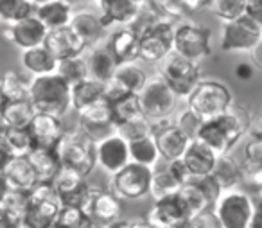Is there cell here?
<instances>
[{"instance_id": "obj_1", "label": "cell", "mask_w": 262, "mask_h": 228, "mask_svg": "<svg viewBox=\"0 0 262 228\" xmlns=\"http://www.w3.org/2000/svg\"><path fill=\"white\" fill-rule=\"evenodd\" d=\"M251 124L253 120L248 108L233 101V105L223 115L205 120L198 140L207 144L217 156L230 155V151L244 137V133L251 131Z\"/></svg>"}, {"instance_id": "obj_2", "label": "cell", "mask_w": 262, "mask_h": 228, "mask_svg": "<svg viewBox=\"0 0 262 228\" xmlns=\"http://www.w3.org/2000/svg\"><path fill=\"white\" fill-rule=\"evenodd\" d=\"M29 99L36 113L63 117L72 108V87L58 74L34 77Z\"/></svg>"}, {"instance_id": "obj_3", "label": "cell", "mask_w": 262, "mask_h": 228, "mask_svg": "<svg viewBox=\"0 0 262 228\" xmlns=\"http://www.w3.org/2000/svg\"><path fill=\"white\" fill-rule=\"evenodd\" d=\"M63 203L59 199L52 183H40L34 191L27 194L26 216L24 226L26 228H54L58 223Z\"/></svg>"}, {"instance_id": "obj_4", "label": "cell", "mask_w": 262, "mask_h": 228, "mask_svg": "<svg viewBox=\"0 0 262 228\" xmlns=\"http://www.w3.org/2000/svg\"><path fill=\"white\" fill-rule=\"evenodd\" d=\"M56 151L63 169L76 171L83 176H88L97 165V144L79 130L67 131Z\"/></svg>"}, {"instance_id": "obj_5", "label": "cell", "mask_w": 262, "mask_h": 228, "mask_svg": "<svg viewBox=\"0 0 262 228\" xmlns=\"http://www.w3.org/2000/svg\"><path fill=\"white\" fill-rule=\"evenodd\" d=\"M187 105L203 120H212L223 115L233 105V95L230 88L221 81L205 79L190 94V97L187 99Z\"/></svg>"}, {"instance_id": "obj_6", "label": "cell", "mask_w": 262, "mask_h": 228, "mask_svg": "<svg viewBox=\"0 0 262 228\" xmlns=\"http://www.w3.org/2000/svg\"><path fill=\"white\" fill-rule=\"evenodd\" d=\"M155 169L142 163L129 162L122 171L110 176L108 191L115 194L119 199L126 201H137L144 196L151 194V183H153Z\"/></svg>"}, {"instance_id": "obj_7", "label": "cell", "mask_w": 262, "mask_h": 228, "mask_svg": "<svg viewBox=\"0 0 262 228\" xmlns=\"http://www.w3.org/2000/svg\"><path fill=\"white\" fill-rule=\"evenodd\" d=\"M142 112L151 122H157L162 119H169L174 112L178 95L172 92L162 74H155L147 79L146 87L139 94Z\"/></svg>"}, {"instance_id": "obj_8", "label": "cell", "mask_w": 262, "mask_h": 228, "mask_svg": "<svg viewBox=\"0 0 262 228\" xmlns=\"http://www.w3.org/2000/svg\"><path fill=\"white\" fill-rule=\"evenodd\" d=\"M176 26L172 20H160L140 34V59L146 63L165 61L174 54Z\"/></svg>"}, {"instance_id": "obj_9", "label": "cell", "mask_w": 262, "mask_h": 228, "mask_svg": "<svg viewBox=\"0 0 262 228\" xmlns=\"http://www.w3.org/2000/svg\"><path fill=\"white\" fill-rule=\"evenodd\" d=\"M160 74L164 76V79L167 81V85L172 88L178 97L189 99L190 94L198 88V85L201 83V69L196 61L183 58L180 54H171L162 65Z\"/></svg>"}, {"instance_id": "obj_10", "label": "cell", "mask_w": 262, "mask_h": 228, "mask_svg": "<svg viewBox=\"0 0 262 228\" xmlns=\"http://www.w3.org/2000/svg\"><path fill=\"white\" fill-rule=\"evenodd\" d=\"M214 210L221 219L223 228H251L257 201L246 192L230 191L223 194Z\"/></svg>"}, {"instance_id": "obj_11", "label": "cell", "mask_w": 262, "mask_h": 228, "mask_svg": "<svg viewBox=\"0 0 262 228\" xmlns=\"http://www.w3.org/2000/svg\"><path fill=\"white\" fill-rule=\"evenodd\" d=\"M262 38V27L250 16L223 24L221 49L225 52H251Z\"/></svg>"}, {"instance_id": "obj_12", "label": "cell", "mask_w": 262, "mask_h": 228, "mask_svg": "<svg viewBox=\"0 0 262 228\" xmlns=\"http://www.w3.org/2000/svg\"><path fill=\"white\" fill-rule=\"evenodd\" d=\"M174 52L190 61H200L210 56L212 44H210V31L200 24L185 22L176 26V40H174Z\"/></svg>"}, {"instance_id": "obj_13", "label": "cell", "mask_w": 262, "mask_h": 228, "mask_svg": "<svg viewBox=\"0 0 262 228\" xmlns=\"http://www.w3.org/2000/svg\"><path fill=\"white\" fill-rule=\"evenodd\" d=\"M79 131H83L95 144L115 135L117 126L113 122L112 102L104 97L95 105L88 106L86 110H83L79 113Z\"/></svg>"}, {"instance_id": "obj_14", "label": "cell", "mask_w": 262, "mask_h": 228, "mask_svg": "<svg viewBox=\"0 0 262 228\" xmlns=\"http://www.w3.org/2000/svg\"><path fill=\"white\" fill-rule=\"evenodd\" d=\"M2 181L4 191L29 194L40 185L38 174L27 156H2Z\"/></svg>"}, {"instance_id": "obj_15", "label": "cell", "mask_w": 262, "mask_h": 228, "mask_svg": "<svg viewBox=\"0 0 262 228\" xmlns=\"http://www.w3.org/2000/svg\"><path fill=\"white\" fill-rule=\"evenodd\" d=\"M153 137L157 140L158 149H160L162 158L167 163L182 160L190 144V140L176 126L174 120H171V117L153 122Z\"/></svg>"}, {"instance_id": "obj_16", "label": "cell", "mask_w": 262, "mask_h": 228, "mask_svg": "<svg viewBox=\"0 0 262 228\" xmlns=\"http://www.w3.org/2000/svg\"><path fill=\"white\" fill-rule=\"evenodd\" d=\"M2 26H4L2 33H4L6 40L11 42L15 47L22 49V52L43 45L49 34V29L36 15L15 24H2Z\"/></svg>"}, {"instance_id": "obj_17", "label": "cell", "mask_w": 262, "mask_h": 228, "mask_svg": "<svg viewBox=\"0 0 262 228\" xmlns=\"http://www.w3.org/2000/svg\"><path fill=\"white\" fill-rule=\"evenodd\" d=\"M190 217L192 216L180 194L155 201L153 209L147 214V219L157 228H185Z\"/></svg>"}, {"instance_id": "obj_18", "label": "cell", "mask_w": 262, "mask_h": 228, "mask_svg": "<svg viewBox=\"0 0 262 228\" xmlns=\"http://www.w3.org/2000/svg\"><path fill=\"white\" fill-rule=\"evenodd\" d=\"M52 185H54L63 206H79V209H83L86 205V199L90 196L92 189V183L86 181V176L76 173V171L63 169Z\"/></svg>"}, {"instance_id": "obj_19", "label": "cell", "mask_w": 262, "mask_h": 228, "mask_svg": "<svg viewBox=\"0 0 262 228\" xmlns=\"http://www.w3.org/2000/svg\"><path fill=\"white\" fill-rule=\"evenodd\" d=\"M129 162V142L124 140L119 133L112 135L97 144V165H101V169L106 171L110 176L122 171Z\"/></svg>"}, {"instance_id": "obj_20", "label": "cell", "mask_w": 262, "mask_h": 228, "mask_svg": "<svg viewBox=\"0 0 262 228\" xmlns=\"http://www.w3.org/2000/svg\"><path fill=\"white\" fill-rule=\"evenodd\" d=\"M83 210L97 223H115L120 219V199L110 191H104V189L92 183L90 196H88Z\"/></svg>"}, {"instance_id": "obj_21", "label": "cell", "mask_w": 262, "mask_h": 228, "mask_svg": "<svg viewBox=\"0 0 262 228\" xmlns=\"http://www.w3.org/2000/svg\"><path fill=\"white\" fill-rule=\"evenodd\" d=\"M29 131L33 135V140L36 148L56 149L63 137L67 135V128L61 117L47 115V113H36L29 126Z\"/></svg>"}, {"instance_id": "obj_22", "label": "cell", "mask_w": 262, "mask_h": 228, "mask_svg": "<svg viewBox=\"0 0 262 228\" xmlns=\"http://www.w3.org/2000/svg\"><path fill=\"white\" fill-rule=\"evenodd\" d=\"M106 47L119 63V67L135 63L137 59H140V34L127 26L120 27L108 36Z\"/></svg>"}, {"instance_id": "obj_23", "label": "cell", "mask_w": 262, "mask_h": 228, "mask_svg": "<svg viewBox=\"0 0 262 228\" xmlns=\"http://www.w3.org/2000/svg\"><path fill=\"white\" fill-rule=\"evenodd\" d=\"M43 45L58 61L77 58V56H81L86 51V44L74 33V29L70 26L49 31Z\"/></svg>"}, {"instance_id": "obj_24", "label": "cell", "mask_w": 262, "mask_h": 228, "mask_svg": "<svg viewBox=\"0 0 262 228\" xmlns=\"http://www.w3.org/2000/svg\"><path fill=\"white\" fill-rule=\"evenodd\" d=\"M97 8L104 27L129 26L140 11V4L133 0H97Z\"/></svg>"}, {"instance_id": "obj_25", "label": "cell", "mask_w": 262, "mask_h": 228, "mask_svg": "<svg viewBox=\"0 0 262 228\" xmlns=\"http://www.w3.org/2000/svg\"><path fill=\"white\" fill-rule=\"evenodd\" d=\"M217 158L219 156L215 155L207 144H203L201 140H194V142H190L189 148H187L183 162L187 163L192 178H201V176H208V174L214 173Z\"/></svg>"}, {"instance_id": "obj_26", "label": "cell", "mask_w": 262, "mask_h": 228, "mask_svg": "<svg viewBox=\"0 0 262 228\" xmlns=\"http://www.w3.org/2000/svg\"><path fill=\"white\" fill-rule=\"evenodd\" d=\"M36 148L29 128H2L0 149L2 156H29Z\"/></svg>"}, {"instance_id": "obj_27", "label": "cell", "mask_w": 262, "mask_h": 228, "mask_svg": "<svg viewBox=\"0 0 262 228\" xmlns=\"http://www.w3.org/2000/svg\"><path fill=\"white\" fill-rule=\"evenodd\" d=\"M27 158L33 163L40 183H54L56 178H58L59 173L63 171L61 160H59V155L56 149L34 148L33 151L29 153Z\"/></svg>"}, {"instance_id": "obj_28", "label": "cell", "mask_w": 262, "mask_h": 228, "mask_svg": "<svg viewBox=\"0 0 262 228\" xmlns=\"http://www.w3.org/2000/svg\"><path fill=\"white\" fill-rule=\"evenodd\" d=\"M34 117H36V110L31 99H22V101L2 99V110H0L2 128H29Z\"/></svg>"}, {"instance_id": "obj_29", "label": "cell", "mask_w": 262, "mask_h": 228, "mask_svg": "<svg viewBox=\"0 0 262 228\" xmlns=\"http://www.w3.org/2000/svg\"><path fill=\"white\" fill-rule=\"evenodd\" d=\"M58 63L59 61L49 52V49L45 45L22 52V67L29 74H33L34 77L56 74L58 72Z\"/></svg>"}, {"instance_id": "obj_30", "label": "cell", "mask_w": 262, "mask_h": 228, "mask_svg": "<svg viewBox=\"0 0 262 228\" xmlns=\"http://www.w3.org/2000/svg\"><path fill=\"white\" fill-rule=\"evenodd\" d=\"M70 27H72L74 33L86 44V47L97 45L99 42H101V38L104 36V29H106L101 22V16L90 11L76 13Z\"/></svg>"}, {"instance_id": "obj_31", "label": "cell", "mask_w": 262, "mask_h": 228, "mask_svg": "<svg viewBox=\"0 0 262 228\" xmlns=\"http://www.w3.org/2000/svg\"><path fill=\"white\" fill-rule=\"evenodd\" d=\"M214 178L219 181V185L223 187V191L230 192L235 191V187H239L241 183H244V169L243 163L239 160H235L232 155H221L217 158L214 169Z\"/></svg>"}, {"instance_id": "obj_32", "label": "cell", "mask_w": 262, "mask_h": 228, "mask_svg": "<svg viewBox=\"0 0 262 228\" xmlns=\"http://www.w3.org/2000/svg\"><path fill=\"white\" fill-rule=\"evenodd\" d=\"M88 70H90V77L101 81V83H110L115 77V72L119 69V63L112 56L106 45L102 47H95L94 51L88 54Z\"/></svg>"}, {"instance_id": "obj_33", "label": "cell", "mask_w": 262, "mask_h": 228, "mask_svg": "<svg viewBox=\"0 0 262 228\" xmlns=\"http://www.w3.org/2000/svg\"><path fill=\"white\" fill-rule=\"evenodd\" d=\"M106 92V83L88 77V79L81 81V83L72 87V108L77 113H81L83 110H86L88 106L95 105L97 101L104 99Z\"/></svg>"}, {"instance_id": "obj_34", "label": "cell", "mask_w": 262, "mask_h": 228, "mask_svg": "<svg viewBox=\"0 0 262 228\" xmlns=\"http://www.w3.org/2000/svg\"><path fill=\"white\" fill-rule=\"evenodd\" d=\"M36 16L43 22L49 31L59 29V27H69L72 24V6H69L63 0H52L49 4L36 8Z\"/></svg>"}, {"instance_id": "obj_35", "label": "cell", "mask_w": 262, "mask_h": 228, "mask_svg": "<svg viewBox=\"0 0 262 228\" xmlns=\"http://www.w3.org/2000/svg\"><path fill=\"white\" fill-rule=\"evenodd\" d=\"M31 85H33V79L26 77L24 74L16 72V70L9 69L2 74L0 94H2L4 101H22V99H29Z\"/></svg>"}, {"instance_id": "obj_36", "label": "cell", "mask_w": 262, "mask_h": 228, "mask_svg": "<svg viewBox=\"0 0 262 228\" xmlns=\"http://www.w3.org/2000/svg\"><path fill=\"white\" fill-rule=\"evenodd\" d=\"M112 112H113V122L115 126H124V124L131 122V120L146 117L142 112V105H140L139 94H129L126 97L119 99L117 102H112Z\"/></svg>"}, {"instance_id": "obj_37", "label": "cell", "mask_w": 262, "mask_h": 228, "mask_svg": "<svg viewBox=\"0 0 262 228\" xmlns=\"http://www.w3.org/2000/svg\"><path fill=\"white\" fill-rule=\"evenodd\" d=\"M129 153H131V162L142 163V165H147L151 169L162 158L160 149H158L157 140H155L153 135L129 142Z\"/></svg>"}, {"instance_id": "obj_38", "label": "cell", "mask_w": 262, "mask_h": 228, "mask_svg": "<svg viewBox=\"0 0 262 228\" xmlns=\"http://www.w3.org/2000/svg\"><path fill=\"white\" fill-rule=\"evenodd\" d=\"M183 185L176 180V176L171 173L169 165L165 169H155L153 174V183H151V196H153L155 201L158 199L169 198V196H174L182 191Z\"/></svg>"}, {"instance_id": "obj_39", "label": "cell", "mask_w": 262, "mask_h": 228, "mask_svg": "<svg viewBox=\"0 0 262 228\" xmlns=\"http://www.w3.org/2000/svg\"><path fill=\"white\" fill-rule=\"evenodd\" d=\"M36 15V6L31 0H0L2 24H15Z\"/></svg>"}, {"instance_id": "obj_40", "label": "cell", "mask_w": 262, "mask_h": 228, "mask_svg": "<svg viewBox=\"0 0 262 228\" xmlns=\"http://www.w3.org/2000/svg\"><path fill=\"white\" fill-rule=\"evenodd\" d=\"M178 194H180V198L183 199L185 206L189 209L190 216H196V214H201V212H205V210H214L210 205V201H208L207 194H205L203 189L198 185L196 180L183 185L182 191H180Z\"/></svg>"}, {"instance_id": "obj_41", "label": "cell", "mask_w": 262, "mask_h": 228, "mask_svg": "<svg viewBox=\"0 0 262 228\" xmlns=\"http://www.w3.org/2000/svg\"><path fill=\"white\" fill-rule=\"evenodd\" d=\"M115 79L126 88L131 94H140L144 87H146L149 77L144 74L137 63H127V65H120L115 72Z\"/></svg>"}, {"instance_id": "obj_42", "label": "cell", "mask_w": 262, "mask_h": 228, "mask_svg": "<svg viewBox=\"0 0 262 228\" xmlns=\"http://www.w3.org/2000/svg\"><path fill=\"white\" fill-rule=\"evenodd\" d=\"M56 74H58L59 77H63L70 87L88 79V77H90V70H88L86 58L77 56V58L63 59V61L58 63V72Z\"/></svg>"}, {"instance_id": "obj_43", "label": "cell", "mask_w": 262, "mask_h": 228, "mask_svg": "<svg viewBox=\"0 0 262 228\" xmlns=\"http://www.w3.org/2000/svg\"><path fill=\"white\" fill-rule=\"evenodd\" d=\"M54 228H99V226H97V221L92 219L79 206H63Z\"/></svg>"}, {"instance_id": "obj_44", "label": "cell", "mask_w": 262, "mask_h": 228, "mask_svg": "<svg viewBox=\"0 0 262 228\" xmlns=\"http://www.w3.org/2000/svg\"><path fill=\"white\" fill-rule=\"evenodd\" d=\"M174 122H176V126L183 131V135H185L190 142H194V140H198V138H200L201 128H203L205 120L201 119V117L198 115L194 110H190L189 106H187V108L183 110L178 117H176Z\"/></svg>"}, {"instance_id": "obj_45", "label": "cell", "mask_w": 262, "mask_h": 228, "mask_svg": "<svg viewBox=\"0 0 262 228\" xmlns=\"http://www.w3.org/2000/svg\"><path fill=\"white\" fill-rule=\"evenodd\" d=\"M248 0H214V13L223 22H233L246 15Z\"/></svg>"}, {"instance_id": "obj_46", "label": "cell", "mask_w": 262, "mask_h": 228, "mask_svg": "<svg viewBox=\"0 0 262 228\" xmlns=\"http://www.w3.org/2000/svg\"><path fill=\"white\" fill-rule=\"evenodd\" d=\"M243 169L244 176L251 173L262 171V140L260 138L251 137L244 146V158H243Z\"/></svg>"}, {"instance_id": "obj_47", "label": "cell", "mask_w": 262, "mask_h": 228, "mask_svg": "<svg viewBox=\"0 0 262 228\" xmlns=\"http://www.w3.org/2000/svg\"><path fill=\"white\" fill-rule=\"evenodd\" d=\"M117 133L127 142L139 140V138L153 135V122L147 117H140V119L131 120V122L124 124V126H119L117 128Z\"/></svg>"}, {"instance_id": "obj_48", "label": "cell", "mask_w": 262, "mask_h": 228, "mask_svg": "<svg viewBox=\"0 0 262 228\" xmlns=\"http://www.w3.org/2000/svg\"><path fill=\"white\" fill-rule=\"evenodd\" d=\"M151 4L158 9V13L162 15V18L167 20H178L183 18L185 15H189L183 0H151Z\"/></svg>"}, {"instance_id": "obj_49", "label": "cell", "mask_w": 262, "mask_h": 228, "mask_svg": "<svg viewBox=\"0 0 262 228\" xmlns=\"http://www.w3.org/2000/svg\"><path fill=\"white\" fill-rule=\"evenodd\" d=\"M185 228H223V223L215 210H205V212L190 217Z\"/></svg>"}, {"instance_id": "obj_50", "label": "cell", "mask_w": 262, "mask_h": 228, "mask_svg": "<svg viewBox=\"0 0 262 228\" xmlns=\"http://www.w3.org/2000/svg\"><path fill=\"white\" fill-rule=\"evenodd\" d=\"M167 165H169V169H171V173L176 176V180H178L182 185H187L189 181L194 180L192 174H190V171H189V167H187V163L183 162V158L167 163Z\"/></svg>"}, {"instance_id": "obj_51", "label": "cell", "mask_w": 262, "mask_h": 228, "mask_svg": "<svg viewBox=\"0 0 262 228\" xmlns=\"http://www.w3.org/2000/svg\"><path fill=\"white\" fill-rule=\"evenodd\" d=\"M246 16L262 27V0H248L246 2Z\"/></svg>"}, {"instance_id": "obj_52", "label": "cell", "mask_w": 262, "mask_h": 228, "mask_svg": "<svg viewBox=\"0 0 262 228\" xmlns=\"http://www.w3.org/2000/svg\"><path fill=\"white\" fill-rule=\"evenodd\" d=\"M183 4H185L189 13H196V11H200V9L207 8V6L214 4V0H183Z\"/></svg>"}, {"instance_id": "obj_53", "label": "cell", "mask_w": 262, "mask_h": 228, "mask_svg": "<svg viewBox=\"0 0 262 228\" xmlns=\"http://www.w3.org/2000/svg\"><path fill=\"white\" fill-rule=\"evenodd\" d=\"M250 58H251V61H253V65L262 70V38H260V42L255 45L253 51L250 52Z\"/></svg>"}, {"instance_id": "obj_54", "label": "cell", "mask_w": 262, "mask_h": 228, "mask_svg": "<svg viewBox=\"0 0 262 228\" xmlns=\"http://www.w3.org/2000/svg\"><path fill=\"white\" fill-rule=\"evenodd\" d=\"M251 137H255V138H260L262 140V112L258 113V117L253 120V124H251Z\"/></svg>"}, {"instance_id": "obj_55", "label": "cell", "mask_w": 262, "mask_h": 228, "mask_svg": "<svg viewBox=\"0 0 262 228\" xmlns=\"http://www.w3.org/2000/svg\"><path fill=\"white\" fill-rule=\"evenodd\" d=\"M251 228H262V198L257 199V210H255L253 221H251Z\"/></svg>"}, {"instance_id": "obj_56", "label": "cell", "mask_w": 262, "mask_h": 228, "mask_svg": "<svg viewBox=\"0 0 262 228\" xmlns=\"http://www.w3.org/2000/svg\"><path fill=\"white\" fill-rule=\"evenodd\" d=\"M131 228H157V226H155V224L151 223V221L147 219V217H146V219L142 217V219L131 221Z\"/></svg>"}, {"instance_id": "obj_57", "label": "cell", "mask_w": 262, "mask_h": 228, "mask_svg": "<svg viewBox=\"0 0 262 228\" xmlns=\"http://www.w3.org/2000/svg\"><path fill=\"white\" fill-rule=\"evenodd\" d=\"M104 228H131V221L119 219V221H115V223H110V224H106Z\"/></svg>"}, {"instance_id": "obj_58", "label": "cell", "mask_w": 262, "mask_h": 228, "mask_svg": "<svg viewBox=\"0 0 262 228\" xmlns=\"http://www.w3.org/2000/svg\"><path fill=\"white\" fill-rule=\"evenodd\" d=\"M237 74H239V77H250L251 76V70H250V67H246V65H241L239 67V72H237Z\"/></svg>"}, {"instance_id": "obj_59", "label": "cell", "mask_w": 262, "mask_h": 228, "mask_svg": "<svg viewBox=\"0 0 262 228\" xmlns=\"http://www.w3.org/2000/svg\"><path fill=\"white\" fill-rule=\"evenodd\" d=\"M36 8H40V6H43V4H49V2H52V0H31Z\"/></svg>"}, {"instance_id": "obj_60", "label": "cell", "mask_w": 262, "mask_h": 228, "mask_svg": "<svg viewBox=\"0 0 262 228\" xmlns=\"http://www.w3.org/2000/svg\"><path fill=\"white\" fill-rule=\"evenodd\" d=\"M63 2H67V4H69V6H72V8H74V6L81 4V2H83V0H63Z\"/></svg>"}, {"instance_id": "obj_61", "label": "cell", "mask_w": 262, "mask_h": 228, "mask_svg": "<svg viewBox=\"0 0 262 228\" xmlns=\"http://www.w3.org/2000/svg\"><path fill=\"white\" fill-rule=\"evenodd\" d=\"M133 2H137V4L142 6V4H146V2H151V0H133Z\"/></svg>"}, {"instance_id": "obj_62", "label": "cell", "mask_w": 262, "mask_h": 228, "mask_svg": "<svg viewBox=\"0 0 262 228\" xmlns=\"http://www.w3.org/2000/svg\"><path fill=\"white\" fill-rule=\"evenodd\" d=\"M24 228H26V226H24Z\"/></svg>"}]
</instances>
